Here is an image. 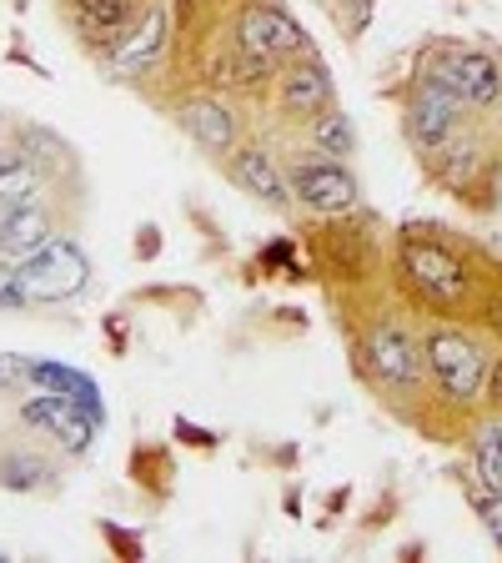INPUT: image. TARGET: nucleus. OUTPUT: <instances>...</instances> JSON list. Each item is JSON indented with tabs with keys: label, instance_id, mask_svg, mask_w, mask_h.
I'll list each match as a JSON object with an SVG mask.
<instances>
[{
	"label": "nucleus",
	"instance_id": "f257e3e1",
	"mask_svg": "<svg viewBox=\"0 0 502 563\" xmlns=\"http://www.w3.org/2000/svg\"><path fill=\"white\" fill-rule=\"evenodd\" d=\"M422 81L443 86L453 101L462 106H492L502 96V70L488 51H468V46H443L427 60V76Z\"/></svg>",
	"mask_w": 502,
	"mask_h": 563
},
{
	"label": "nucleus",
	"instance_id": "f03ea898",
	"mask_svg": "<svg viewBox=\"0 0 502 563\" xmlns=\"http://www.w3.org/2000/svg\"><path fill=\"white\" fill-rule=\"evenodd\" d=\"M86 277H91V262L66 236H51L41 252H31L21 262V287L31 302H66V297H76L86 287Z\"/></svg>",
	"mask_w": 502,
	"mask_h": 563
},
{
	"label": "nucleus",
	"instance_id": "7ed1b4c3",
	"mask_svg": "<svg viewBox=\"0 0 502 563\" xmlns=\"http://www.w3.org/2000/svg\"><path fill=\"white\" fill-rule=\"evenodd\" d=\"M427 367L443 383V393H453L457 402H472L488 383V357L468 332H433L427 338Z\"/></svg>",
	"mask_w": 502,
	"mask_h": 563
},
{
	"label": "nucleus",
	"instance_id": "20e7f679",
	"mask_svg": "<svg viewBox=\"0 0 502 563\" xmlns=\"http://www.w3.org/2000/svg\"><path fill=\"white\" fill-rule=\"evenodd\" d=\"M236 46H242L246 56L277 60L302 46V25H297L292 15L271 11V5H246L242 21H236Z\"/></svg>",
	"mask_w": 502,
	"mask_h": 563
},
{
	"label": "nucleus",
	"instance_id": "39448f33",
	"mask_svg": "<svg viewBox=\"0 0 502 563\" xmlns=\"http://www.w3.org/2000/svg\"><path fill=\"white\" fill-rule=\"evenodd\" d=\"M402 267H408V277L417 282L427 297H437V302H457V297L468 292V277H462V267L447 257L443 246L408 242L402 246Z\"/></svg>",
	"mask_w": 502,
	"mask_h": 563
},
{
	"label": "nucleus",
	"instance_id": "423d86ee",
	"mask_svg": "<svg viewBox=\"0 0 502 563\" xmlns=\"http://www.w3.org/2000/svg\"><path fill=\"white\" fill-rule=\"evenodd\" d=\"M25 418L41 422V428H46L51 438H60L66 448H86L91 443V428L101 422L86 402L66 398V393H41V398H31L25 402Z\"/></svg>",
	"mask_w": 502,
	"mask_h": 563
},
{
	"label": "nucleus",
	"instance_id": "0eeeda50",
	"mask_svg": "<svg viewBox=\"0 0 502 563\" xmlns=\"http://www.w3.org/2000/svg\"><path fill=\"white\" fill-rule=\"evenodd\" d=\"M292 191L312 211H347L357 201V181L337 162H302L292 172Z\"/></svg>",
	"mask_w": 502,
	"mask_h": 563
},
{
	"label": "nucleus",
	"instance_id": "6e6552de",
	"mask_svg": "<svg viewBox=\"0 0 502 563\" xmlns=\"http://www.w3.org/2000/svg\"><path fill=\"white\" fill-rule=\"evenodd\" d=\"M457 106H462V101H453L443 86L422 81L417 91H412V101H408L412 141H417V146H427V152H433V146H443V141L453 136V126H457Z\"/></svg>",
	"mask_w": 502,
	"mask_h": 563
},
{
	"label": "nucleus",
	"instance_id": "1a4fd4ad",
	"mask_svg": "<svg viewBox=\"0 0 502 563\" xmlns=\"http://www.w3.org/2000/svg\"><path fill=\"white\" fill-rule=\"evenodd\" d=\"M367 367H372L382 383H412L417 377V347H412V338L398 328V322H377L372 332H367Z\"/></svg>",
	"mask_w": 502,
	"mask_h": 563
},
{
	"label": "nucleus",
	"instance_id": "9d476101",
	"mask_svg": "<svg viewBox=\"0 0 502 563\" xmlns=\"http://www.w3.org/2000/svg\"><path fill=\"white\" fill-rule=\"evenodd\" d=\"M161 51H166V11H146L136 31H126L116 41V51H111L105 70H111V76H121V81H131V76H141V70L152 66Z\"/></svg>",
	"mask_w": 502,
	"mask_h": 563
},
{
	"label": "nucleus",
	"instance_id": "9b49d317",
	"mask_svg": "<svg viewBox=\"0 0 502 563\" xmlns=\"http://www.w3.org/2000/svg\"><path fill=\"white\" fill-rule=\"evenodd\" d=\"M51 242V222L35 201H15V207H0V246L15 252V257H31Z\"/></svg>",
	"mask_w": 502,
	"mask_h": 563
},
{
	"label": "nucleus",
	"instance_id": "f8f14e48",
	"mask_svg": "<svg viewBox=\"0 0 502 563\" xmlns=\"http://www.w3.org/2000/svg\"><path fill=\"white\" fill-rule=\"evenodd\" d=\"M332 101V76L327 66H297L281 76V106L292 111V117H312V111H322V106Z\"/></svg>",
	"mask_w": 502,
	"mask_h": 563
},
{
	"label": "nucleus",
	"instance_id": "ddd939ff",
	"mask_svg": "<svg viewBox=\"0 0 502 563\" xmlns=\"http://www.w3.org/2000/svg\"><path fill=\"white\" fill-rule=\"evenodd\" d=\"M236 181H242L252 197L271 201V207H287L292 201V181L281 176V166L267 152H242L236 156Z\"/></svg>",
	"mask_w": 502,
	"mask_h": 563
},
{
	"label": "nucleus",
	"instance_id": "4468645a",
	"mask_svg": "<svg viewBox=\"0 0 502 563\" xmlns=\"http://www.w3.org/2000/svg\"><path fill=\"white\" fill-rule=\"evenodd\" d=\"M76 15L96 41H111V35H126L136 21V0H76Z\"/></svg>",
	"mask_w": 502,
	"mask_h": 563
},
{
	"label": "nucleus",
	"instance_id": "2eb2a0df",
	"mask_svg": "<svg viewBox=\"0 0 502 563\" xmlns=\"http://www.w3.org/2000/svg\"><path fill=\"white\" fill-rule=\"evenodd\" d=\"M181 126H187L201 146H211V152H226V146H232V117H226L216 101H187L181 106Z\"/></svg>",
	"mask_w": 502,
	"mask_h": 563
},
{
	"label": "nucleus",
	"instance_id": "dca6fc26",
	"mask_svg": "<svg viewBox=\"0 0 502 563\" xmlns=\"http://www.w3.org/2000/svg\"><path fill=\"white\" fill-rule=\"evenodd\" d=\"M31 383H46L56 387V393H66V398L86 402V408L101 418V393H96V383L86 373H70V367H56V363H31Z\"/></svg>",
	"mask_w": 502,
	"mask_h": 563
},
{
	"label": "nucleus",
	"instance_id": "f3484780",
	"mask_svg": "<svg viewBox=\"0 0 502 563\" xmlns=\"http://www.w3.org/2000/svg\"><path fill=\"white\" fill-rule=\"evenodd\" d=\"M41 176L25 162L21 152H0V207H15V201H35Z\"/></svg>",
	"mask_w": 502,
	"mask_h": 563
},
{
	"label": "nucleus",
	"instance_id": "a211bd4d",
	"mask_svg": "<svg viewBox=\"0 0 502 563\" xmlns=\"http://www.w3.org/2000/svg\"><path fill=\"white\" fill-rule=\"evenodd\" d=\"M472 457H478V483L488 493H502V422H482L478 443H472Z\"/></svg>",
	"mask_w": 502,
	"mask_h": 563
},
{
	"label": "nucleus",
	"instance_id": "6ab92c4d",
	"mask_svg": "<svg viewBox=\"0 0 502 563\" xmlns=\"http://www.w3.org/2000/svg\"><path fill=\"white\" fill-rule=\"evenodd\" d=\"M316 146H322V156H352V121L342 117V111H327V117L316 121Z\"/></svg>",
	"mask_w": 502,
	"mask_h": 563
},
{
	"label": "nucleus",
	"instance_id": "aec40b11",
	"mask_svg": "<svg viewBox=\"0 0 502 563\" xmlns=\"http://www.w3.org/2000/svg\"><path fill=\"white\" fill-rule=\"evenodd\" d=\"M41 478H51L46 463H31V457H5L0 463V483H11V488H35Z\"/></svg>",
	"mask_w": 502,
	"mask_h": 563
},
{
	"label": "nucleus",
	"instance_id": "412c9836",
	"mask_svg": "<svg viewBox=\"0 0 502 563\" xmlns=\"http://www.w3.org/2000/svg\"><path fill=\"white\" fill-rule=\"evenodd\" d=\"M31 297H25L21 287V267L15 262H0V307H25Z\"/></svg>",
	"mask_w": 502,
	"mask_h": 563
},
{
	"label": "nucleus",
	"instance_id": "4be33fe9",
	"mask_svg": "<svg viewBox=\"0 0 502 563\" xmlns=\"http://www.w3.org/2000/svg\"><path fill=\"white\" fill-rule=\"evenodd\" d=\"M31 383V357H0V387H25Z\"/></svg>",
	"mask_w": 502,
	"mask_h": 563
},
{
	"label": "nucleus",
	"instance_id": "5701e85b",
	"mask_svg": "<svg viewBox=\"0 0 502 563\" xmlns=\"http://www.w3.org/2000/svg\"><path fill=\"white\" fill-rule=\"evenodd\" d=\"M482 528H488L492 543L502 549V493H488V498H482Z\"/></svg>",
	"mask_w": 502,
	"mask_h": 563
},
{
	"label": "nucleus",
	"instance_id": "b1692460",
	"mask_svg": "<svg viewBox=\"0 0 502 563\" xmlns=\"http://www.w3.org/2000/svg\"><path fill=\"white\" fill-rule=\"evenodd\" d=\"M492 393L502 398V363H498V373H492Z\"/></svg>",
	"mask_w": 502,
	"mask_h": 563
}]
</instances>
